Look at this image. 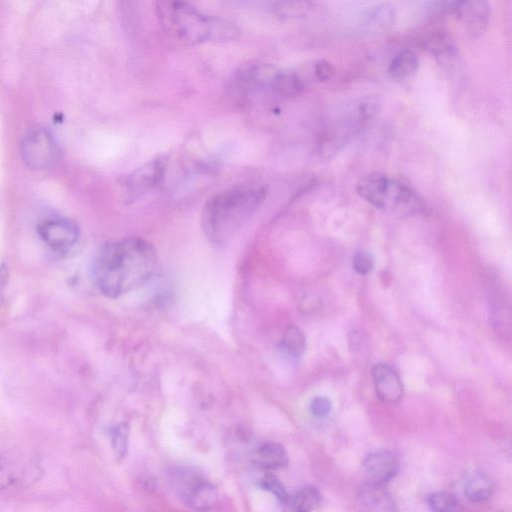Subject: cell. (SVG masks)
<instances>
[{"label":"cell","instance_id":"19","mask_svg":"<svg viewBox=\"0 0 512 512\" xmlns=\"http://www.w3.org/2000/svg\"><path fill=\"white\" fill-rule=\"evenodd\" d=\"M306 346L303 332L295 325L288 326L281 339L280 347L285 354L292 358L300 357Z\"/></svg>","mask_w":512,"mask_h":512},{"label":"cell","instance_id":"5","mask_svg":"<svg viewBox=\"0 0 512 512\" xmlns=\"http://www.w3.org/2000/svg\"><path fill=\"white\" fill-rule=\"evenodd\" d=\"M174 481L180 497L192 509L204 512L216 505L217 488L195 470L179 468L174 473Z\"/></svg>","mask_w":512,"mask_h":512},{"label":"cell","instance_id":"15","mask_svg":"<svg viewBox=\"0 0 512 512\" xmlns=\"http://www.w3.org/2000/svg\"><path fill=\"white\" fill-rule=\"evenodd\" d=\"M321 493L313 486L299 488L293 495L288 496L284 503L287 512H312L321 503Z\"/></svg>","mask_w":512,"mask_h":512},{"label":"cell","instance_id":"24","mask_svg":"<svg viewBox=\"0 0 512 512\" xmlns=\"http://www.w3.org/2000/svg\"><path fill=\"white\" fill-rule=\"evenodd\" d=\"M260 487L272 493L279 501L285 503L288 493L281 481L272 473H266L260 480Z\"/></svg>","mask_w":512,"mask_h":512},{"label":"cell","instance_id":"17","mask_svg":"<svg viewBox=\"0 0 512 512\" xmlns=\"http://www.w3.org/2000/svg\"><path fill=\"white\" fill-rule=\"evenodd\" d=\"M419 66L416 54L411 50H404L391 61L389 72L396 79H406L415 74Z\"/></svg>","mask_w":512,"mask_h":512},{"label":"cell","instance_id":"12","mask_svg":"<svg viewBox=\"0 0 512 512\" xmlns=\"http://www.w3.org/2000/svg\"><path fill=\"white\" fill-rule=\"evenodd\" d=\"M253 462L261 469L271 472L288 465V454L281 444L267 442L256 449Z\"/></svg>","mask_w":512,"mask_h":512},{"label":"cell","instance_id":"28","mask_svg":"<svg viewBox=\"0 0 512 512\" xmlns=\"http://www.w3.org/2000/svg\"><path fill=\"white\" fill-rule=\"evenodd\" d=\"M309 410L314 417L325 418L332 410V403L327 397L317 396L311 400Z\"/></svg>","mask_w":512,"mask_h":512},{"label":"cell","instance_id":"11","mask_svg":"<svg viewBox=\"0 0 512 512\" xmlns=\"http://www.w3.org/2000/svg\"><path fill=\"white\" fill-rule=\"evenodd\" d=\"M454 13L465 24L467 30L476 35L485 29L491 9L489 3L482 0L458 1Z\"/></svg>","mask_w":512,"mask_h":512},{"label":"cell","instance_id":"4","mask_svg":"<svg viewBox=\"0 0 512 512\" xmlns=\"http://www.w3.org/2000/svg\"><path fill=\"white\" fill-rule=\"evenodd\" d=\"M356 189L363 199L387 213L406 216L423 207L421 199L410 187L381 173L362 176Z\"/></svg>","mask_w":512,"mask_h":512},{"label":"cell","instance_id":"18","mask_svg":"<svg viewBox=\"0 0 512 512\" xmlns=\"http://www.w3.org/2000/svg\"><path fill=\"white\" fill-rule=\"evenodd\" d=\"M31 464H19L10 459L0 458V489L8 487L18 481H24Z\"/></svg>","mask_w":512,"mask_h":512},{"label":"cell","instance_id":"3","mask_svg":"<svg viewBox=\"0 0 512 512\" xmlns=\"http://www.w3.org/2000/svg\"><path fill=\"white\" fill-rule=\"evenodd\" d=\"M156 10L164 29L188 44L226 41L239 33L230 21L205 15L186 2L161 1Z\"/></svg>","mask_w":512,"mask_h":512},{"label":"cell","instance_id":"16","mask_svg":"<svg viewBox=\"0 0 512 512\" xmlns=\"http://www.w3.org/2000/svg\"><path fill=\"white\" fill-rule=\"evenodd\" d=\"M396 11L388 3H382L370 7L364 15V24L368 29L382 31L394 25Z\"/></svg>","mask_w":512,"mask_h":512},{"label":"cell","instance_id":"22","mask_svg":"<svg viewBox=\"0 0 512 512\" xmlns=\"http://www.w3.org/2000/svg\"><path fill=\"white\" fill-rule=\"evenodd\" d=\"M302 88V81L297 74L294 72L280 70L272 86V89L287 96L299 93Z\"/></svg>","mask_w":512,"mask_h":512},{"label":"cell","instance_id":"10","mask_svg":"<svg viewBox=\"0 0 512 512\" xmlns=\"http://www.w3.org/2000/svg\"><path fill=\"white\" fill-rule=\"evenodd\" d=\"M165 168V161L157 158L135 170L125 182L128 195L133 198L157 186L163 179Z\"/></svg>","mask_w":512,"mask_h":512},{"label":"cell","instance_id":"25","mask_svg":"<svg viewBox=\"0 0 512 512\" xmlns=\"http://www.w3.org/2000/svg\"><path fill=\"white\" fill-rule=\"evenodd\" d=\"M381 107V102L376 96H370L363 99L358 107V114L361 119L369 120L377 115Z\"/></svg>","mask_w":512,"mask_h":512},{"label":"cell","instance_id":"1","mask_svg":"<svg viewBox=\"0 0 512 512\" xmlns=\"http://www.w3.org/2000/svg\"><path fill=\"white\" fill-rule=\"evenodd\" d=\"M157 263V251L150 242L141 238L113 241L97 252L93 279L102 294L116 298L149 281Z\"/></svg>","mask_w":512,"mask_h":512},{"label":"cell","instance_id":"23","mask_svg":"<svg viewBox=\"0 0 512 512\" xmlns=\"http://www.w3.org/2000/svg\"><path fill=\"white\" fill-rule=\"evenodd\" d=\"M423 43L426 50L437 56L450 55L455 51L452 39L443 32L430 34Z\"/></svg>","mask_w":512,"mask_h":512},{"label":"cell","instance_id":"20","mask_svg":"<svg viewBox=\"0 0 512 512\" xmlns=\"http://www.w3.org/2000/svg\"><path fill=\"white\" fill-rule=\"evenodd\" d=\"M110 439L113 453L118 462L127 454L129 445L130 429L126 423H119L110 429Z\"/></svg>","mask_w":512,"mask_h":512},{"label":"cell","instance_id":"13","mask_svg":"<svg viewBox=\"0 0 512 512\" xmlns=\"http://www.w3.org/2000/svg\"><path fill=\"white\" fill-rule=\"evenodd\" d=\"M494 489L493 479L489 474L482 471L471 474L464 485V493L472 502L486 501L492 496Z\"/></svg>","mask_w":512,"mask_h":512},{"label":"cell","instance_id":"8","mask_svg":"<svg viewBox=\"0 0 512 512\" xmlns=\"http://www.w3.org/2000/svg\"><path fill=\"white\" fill-rule=\"evenodd\" d=\"M397 457L387 450L369 454L363 462V471L368 484L383 486L397 474Z\"/></svg>","mask_w":512,"mask_h":512},{"label":"cell","instance_id":"30","mask_svg":"<svg viewBox=\"0 0 512 512\" xmlns=\"http://www.w3.org/2000/svg\"><path fill=\"white\" fill-rule=\"evenodd\" d=\"M8 282V270L5 265L0 266V306L4 299V291Z\"/></svg>","mask_w":512,"mask_h":512},{"label":"cell","instance_id":"14","mask_svg":"<svg viewBox=\"0 0 512 512\" xmlns=\"http://www.w3.org/2000/svg\"><path fill=\"white\" fill-rule=\"evenodd\" d=\"M360 499L369 512H398L392 498L383 486L366 484L361 489Z\"/></svg>","mask_w":512,"mask_h":512},{"label":"cell","instance_id":"29","mask_svg":"<svg viewBox=\"0 0 512 512\" xmlns=\"http://www.w3.org/2000/svg\"><path fill=\"white\" fill-rule=\"evenodd\" d=\"M334 68L326 60H319L314 66V73L319 81H326L334 75Z\"/></svg>","mask_w":512,"mask_h":512},{"label":"cell","instance_id":"27","mask_svg":"<svg viewBox=\"0 0 512 512\" xmlns=\"http://www.w3.org/2000/svg\"><path fill=\"white\" fill-rule=\"evenodd\" d=\"M374 266V259L372 255L366 251H359L354 255L353 268L362 275L370 273Z\"/></svg>","mask_w":512,"mask_h":512},{"label":"cell","instance_id":"21","mask_svg":"<svg viewBox=\"0 0 512 512\" xmlns=\"http://www.w3.org/2000/svg\"><path fill=\"white\" fill-rule=\"evenodd\" d=\"M428 504L433 512H462L458 498L446 491L435 492L428 498Z\"/></svg>","mask_w":512,"mask_h":512},{"label":"cell","instance_id":"9","mask_svg":"<svg viewBox=\"0 0 512 512\" xmlns=\"http://www.w3.org/2000/svg\"><path fill=\"white\" fill-rule=\"evenodd\" d=\"M371 375L378 398L387 404L398 403L404 394V386L399 375L388 365L379 363L373 366Z\"/></svg>","mask_w":512,"mask_h":512},{"label":"cell","instance_id":"6","mask_svg":"<svg viewBox=\"0 0 512 512\" xmlns=\"http://www.w3.org/2000/svg\"><path fill=\"white\" fill-rule=\"evenodd\" d=\"M21 153L25 163L33 169H48L60 158L59 145L45 127L31 128L23 137Z\"/></svg>","mask_w":512,"mask_h":512},{"label":"cell","instance_id":"26","mask_svg":"<svg viewBox=\"0 0 512 512\" xmlns=\"http://www.w3.org/2000/svg\"><path fill=\"white\" fill-rule=\"evenodd\" d=\"M306 2H281L277 4V11L286 17H298L304 15L309 9Z\"/></svg>","mask_w":512,"mask_h":512},{"label":"cell","instance_id":"7","mask_svg":"<svg viewBox=\"0 0 512 512\" xmlns=\"http://www.w3.org/2000/svg\"><path fill=\"white\" fill-rule=\"evenodd\" d=\"M38 232L47 246L61 254L70 252L79 239L78 226L64 218L44 220L39 225Z\"/></svg>","mask_w":512,"mask_h":512},{"label":"cell","instance_id":"2","mask_svg":"<svg viewBox=\"0 0 512 512\" xmlns=\"http://www.w3.org/2000/svg\"><path fill=\"white\" fill-rule=\"evenodd\" d=\"M265 195L261 186L238 185L212 196L201 215L206 237L215 244L227 242L250 220Z\"/></svg>","mask_w":512,"mask_h":512}]
</instances>
